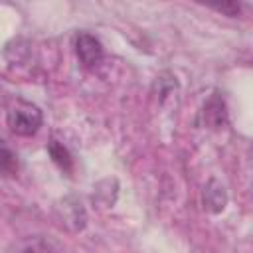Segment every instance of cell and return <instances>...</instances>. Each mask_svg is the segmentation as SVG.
Wrapping results in <instances>:
<instances>
[{"mask_svg": "<svg viewBox=\"0 0 253 253\" xmlns=\"http://www.w3.org/2000/svg\"><path fill=\"white\" fill-rule=\"evenodd\" d=\"M51 156H53L61 166H63V164H69V156H67L65 148L59 146V144H51Z\"/></svg>", "mask_w": 253, "mask_h": 253, "instance_id": "obj_5", "label": "cell"}, {"mask_svg": "<svg viewBox=\"0 0 253 253\" xmlns=\"http://www.w3.org/2000/svg\"><path fill=\"white\" fill-rule=\"evenodd\" d=\"M42 111L28 101H18L8 111V126L18 136H32L42 126Z\"/></svg>", "mask_w": 253, "mask_h": 253, "instance_id": "obj_1", "label": "cell"}, {"mask_svg": "<svg viewBox=\"0 0 253 253\" xmlns=\"http://www.w3.org/2000/svg\"><path fill=\"white\" fill-rule=\"evenodd\" d=\"M75 51L85 67H95L103 61V45L91 34H79L75 40Z\"/></svg>", "mask_w": 253, "mask_h": 253, "instance_id": "obj_2", "label": "cell"}, {"mask_svg": "<svg viewBox=\"0 0 253 253\" xmlns=\"http://www.w3.org/2000/svg\"><path fill=\"white\" fill-rule=\"evenodd\" d=\"M18 170V158L16 154L0 140V176H10Z\"/></svg>", "mask_w": 253, "mask_h": 253, "instance_id": "obj_4", "label": "cell"}, {"mask_svg": "<svg viewBox=\"0 0 253 253\" xmlns=\"http://www.w3.org/2000/svg\"><path fill=\"white\" fill-rule=\"evenodd\" d=\"M211 8L217 10V12H225L227 16H237L241 6L237 2H229V4H217V6H211Z\"/></svg>", "mask_w": 253, "mask_h": 253, "instance_id": "obj_6", "label": "cell"}, {"mask_svg": "<svg viewBox=\"0 0 253 253\" xmlns=\"http://www.w3.org/2000/svg\"><path fill=\"white\" fill-rule=\"evenodd\" d=\"M6 253H53V249L45 239L38 235H30V237H22L14 241L6 249Z\"/></svg>", "mask_w": 253, "mask_h": 253, "instance_id": "obj_3", "label": "cell"}]
</instances>
